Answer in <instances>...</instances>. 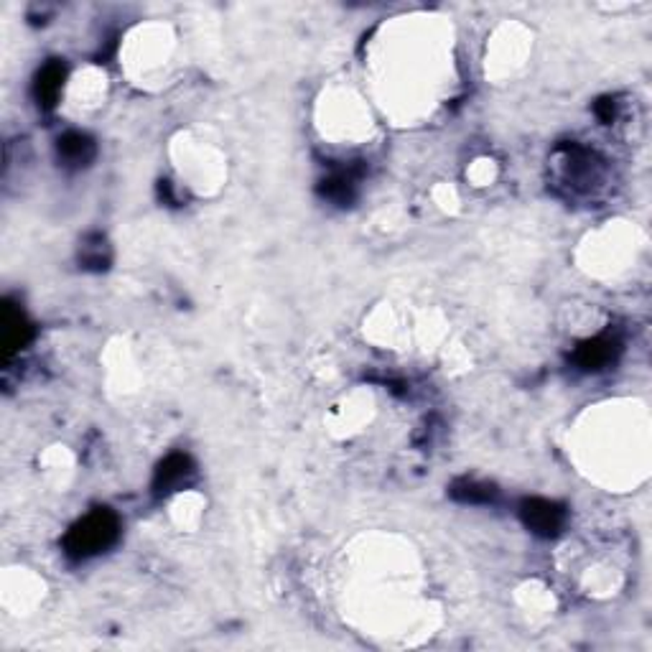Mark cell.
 <instances>
[{
	"label": "cell",
	"instance_id": "obj_1",
	"mask_svg": "<svg viewBox=\"0 0 652 652\" xmlns=\"http://www.w3.org/2000/svg\"><path fill=\"white\" fill-rule=\"evenodd\" d=\"M115 538H118V517L112 512L97 510L70 530L64 546L74 558H89L112 546Z\"/></svg>",
	"mask_w": 652,
	"mask_h": 652
},
{
	"label": "cell",
	"instance_id": "obj_2",
	"mask_svg": "<svg viewBox=\"0 0 652 652\" xmlns=\"http://www.w3.org/2000/svg\"><path fill=\"white\" fill-rule=\"evenodd\" d=\"M520 515H523V523L528 525L532 532L538 535H556L558 530L564 528L565 512L561 505L556 502H548V499H525L523 508H520Z\"/></svg>",
	"mask_w": 652,
	"mask_h": 652
},
{
	"label": "cell",
	"instance_id": "obj_3",
	"mask_svg": "<svg viewBox=\"0 0 652 652\" xmlns=\"http://www.w3.org/2000/svg\"><path fill=\"white\" fill-rule=\"evenodd\" d=\"M64 77H67V70H64V64H59V62H49L44 70L38 71L34 85V95L36 100H38V105L52 107L54 103L59 100L62 87H64Z\"/></svg>",
	"mask_w": 652,
	"mask_h": 652
},
{
	"label": "cell",
	"instance_id": "obj_4",
	"mask_svg": "<svg viewBox=\"0 0 652 652\" xmlns=\"http://www.w3.org/2000/svg\"><path fill=\"white\" fill-rule=\"evenodd\" d=\"M192 472H194V469H192L189 457L174 454V457H169L159 466L153 487H156V492H171V490H177L181 482H186V479L192 476Z\"/></svg>",
	"mask_w": 652,
	"mask_h": 652
},
{
	"label": "cell",
	"instance_id": "obj_5",
	"mask_svg": "<svg viewBox=\"0 0 652 652\" xmlns=\"http://www.w3.org/2000/svg\"><path fill=\"white\" fill-rule=\"evenodd\" d=\"M29 336H31L29 321L11 303H5V309H3V347H5V354L21 350L29 342Z\"/></svg>",
	"mask_w": 652,
	"mask_h": 652
},
{
	"label": "cell",
	"instance_id": "obj_6",
	"mask_svg": "<svg viewBox=\"0 0 652 652\" xmlns=\"http://www.w3.org/2000/svg\"><path fill=\"white\" fill-rule=\"evenodd\" d=\"M615 352H617V344L607 336H599V339H589L583 342L576 352V362L582 365L583 370H599L604 367L607 362L615 359Z\"/></svg>",
	"mask_w": 652,
	"mask_h": 652
},
{
	"label": "cell",
	"instance_id": "obj_7",
	"mask_svg": "<svg viewBox=\"0 0 652 652\" xmlns=\"http://www.w3.org/2000/svg\"><path fill=\"white\" fill-rule=\"evenodd\" d=\"M59 156L71 166H85L95 156V143L82 133H67L64 138H59Z\"/></svg>",
	"mask_w": 652,
	"mask_h": 652
},
{
	"label": "cell",
	"instance_id": "obj_8",
	"mask_svg": "<svg viewBox=\"0 0 652 652\" xmlns=\"http://www.w3.org/2000/svg\"><path fill=\"white\" fill-rule=\"evenodd\" d=\"M321 194L329 196L332 202H339V204H344V202H350L354 194V178L350 174H336V177H329L324 181V186H321Z\"/></svg>",
	"mask_w": 652,
	"mask_h": 652
},
{
	"label": "cell",
	"instance_id": "obj_9",
	"mask_svg": "<svg viewBox=\"0 0 652 652\" xmlns=\"http://www.w3.org/2000/svg\"><path fill=\"white\" fill-rule=\"evenodd\" d=\"M451 494L457 497L458 502L476 505V502H490L494 497V490L490 484H479V482H458V484H454Z\"/></svg>",
	"mask_w": 652,
	"mask_h": 652
},
{
	"label": "cell",
	"instance_id": "obj_10",
	"mask_svg": "<svg viewBox=\"0 0 652 652\" xmlns=\"http://www.w3.org/2000/svg\"><path fill=\"white\" fill-rule=\"evenodd\" d=\"M597 115H599L604 123H612V118H615V100H609V97H604L597 103Z\"/></svg>",
	"mask_w": 652,
	"mask_h": 652
}]
</instances>
